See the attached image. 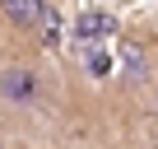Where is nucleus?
I'll list each match as a JSON object with an SVG mask.
<instances>
[{
    "label": "nucleus",
    "mask_w": 158,
    "mask_h": 149,
    "mask_svg": "<svg viewBox=\"0 0 158 149\" xmlns=\"http://www.w3.org/2000/svg\"><path fill=\"white\" fill-rule=\"evenodd\" d=\"M51 14V0H0V19L14 33H37Z\"/></svg>",
    "instance_id": "2"
},
{
    "label": "nucleus",
    "mask_w": 158,
    "mask_h": 149,
    "mask_svg": "<svg viewBox=\"0 0 158 149\" xmlns=\"http://www.w3.org/2000/svg\"><path fill=\"white\" fill-rule=\"evenodd\" d=\"M47 98V74L37 65H5L0 70V103L10 112H33Z\"/></svg>",
    "instance_id": "1"
},
{
    "label": "nucleus",
    "mask_w": 158,
    "mask_h": 149,
    "mask_svg": "<svg viewBox=\"0 0 158 149\" xmlns=\"http://www.w3.org/2000/svg\"><path fill=\"white\" fill-rule=\"evenodd\" d=\"M116 33V19L112 14H102V10H84L74 19V47H84V51H98V47H107V37Z\"/></svg>",
    "instance_id": "3"
},
{
    "label": "nucleus",
    "mask_w": 158,
    "mask_h": 149,
    "mask_svg": "<svg viewBox=\"0 0 158 149\" xmlns=\"http://www.w3.org/2000/svg\"><path fill=\"white\" fill-rule=\"evenodd\" d=\"M0 149H5V140H0Z\"/></svg>",
    "instance_id": "4"
}]
</instances>
